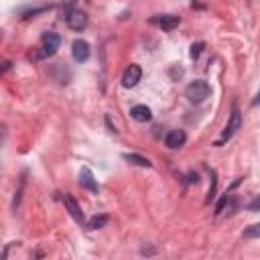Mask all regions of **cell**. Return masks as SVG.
<instances>
[{
	"mask_svg": "<svg viewBox=\"0 0 260 260\" xmlns=\"http://www.w3.org/2000/svg\"><path fill=\"white\" fill-rule=\"evenodd\" d=\"M130 116H132V120H136V122H148V120L152 118V112H150L148 106L138 104V106H134V108L130 110Z\"/></svg>",
	"mask_w": 260,
	"mask_h": 260,
	"instance_id": "obj_10",
	"label": "cell"
},
{
	"mask_svg": "<svg viewBox=\"0 0 260 260\" xmlns=\"http://www.w3.org/2000/svg\"><path fill=\"white\" fill-rule=\"evenodd\" d=\"M185 140H187V136H185L183 130H171V132L165 136V144H167L169 148H181V146L185 144Z\"/></svg>",
	"mask_w": 260,
	"mask_h": 260,
	"instance_id": "obj_8",
	"label": "cell"
},
{
	"mask_svg": "<svg viewBox=\"0 0 260 260\" xmlns=\"http://www.w3.org/2000/svg\"><path fill=\"white\" fill-rule=\"evenodd\" d=\"M248 211H260V195H256V197L248 203Z\"/></svg>",
	"mask_w": 260,
	"mask_h": 260,
	"instance_id": "obj_16",
	"label": "cell"
},
{
	"mask_svg": "<svg viewBox=\"0 0 260 260\" xmlns=\"http://www.w3.org/2000/svg\"><path fill=\"white\" fill-rule=\"evenodd\" d=\"M140 77H142L140 65L132 63V65L126 67V71H124V75H122V85H124V87H134V85L140 81Z\"/></svg>",
	"mask_w": 260,
	"mask_h": 260,
	"instance_id": "obj_5",
	"label": "cell"
},
{
	"mask_svg": "<svg viewBox=\"0 0 260 260\" xmlns=\"http://www.w3.org/2000/svg\"><path fill=\"white\" fill-rule=\"evenodd\" d=\"M67 24L73 28V30H83L87 26V14L79 8H73L71 14L67 16Z\"/></svg>",
	"mask_w": 260,
	"mask_h": 260,
	"instance_id": "obj_6",
	"label": "cell"
},
{
	"mask_svg": "<svg viewBox=\"0 0 260 260\" xmlns=\"http://www.w3.org/2000/svg\"><path fill=\"white\" fill-rule=\"evenodd\" d=\"M59 49V35L57 32H45L43 39H41V47L39 51L35 53V59H41V57H51L55 55Z\"/></svg>",
	"mask_w": 260,
	"mask_h": 260,
	"instance_id": "obj_2",
	"label": "cell"
},
{
	"mask_svg": "<svg viewBox=\"0 0 260 260\" xmlns=\"http://www.w3.org/2000/svg\"><path fill=\"white\" fill-rule=\"evenodd\" d=\"M242 236H244V238H260V223H254V225L246 228Z\"/></svg>",
	"mask_w": 260,
	"mask_h": 260,
	"instance_id": "obj_14",
	"label": "cell"
},
{
	"mask_svg": "<svg viewBox=\"0 0 260 260\" xmlns=\"http://www.w3.org/2000/svg\"><path fill=\"white\" fill-rule=\"evenodd\" d=\"M79 185L85 187V189H89L91 193H98V191H100V187H98V183H95V179H93V173H91L87 167H83V169L79 171Z\"/></svg>",
	"mask_w": 260,
	"mask_h": 260,
	"instance_id": "obj_7",
	"label": "cell"
},
{
	"mask_svg": "<svg viewBox=\"0 0 260 260\" xmlns=\"http://www.w3.org/2000/svg\"><path fill=\"white\" fill-rule=\"evenodd\" d=\"M242 128V116H240V110H238V106H232V114H230V120H228V124H225V128H223V132H221V138L215 142V144H221V142H225V140H230L238 130Z\"/></svg>",
	"mask_w": 260,
	"mask_h": 260,
	"instance_id": "obj_3",
	"label": "cell"
},
{
	"mask_svg": "<svg viewBox=\"0 0 260 260\" xmlns=\"http://www.w3.org/2000/svg\"><path fill=\"white\" fill-rule=\"evenodd\" d=\"M201 49H203V43H195L191 45V59H197L201 55Z\"/></svg>",
	"mask_w": 260,
	"mask_h": 260,
	"instance_id": "obj_15",
	"label": "cell"
},
{
	"mask_svg": "<svg viewBox=\"0 0 260 260\" xmlns=\"http://www.w3.org/2000/svg\"><path fill=\"white\" fill-rule=\"evenodd\" d=\"M71 55L77 63H83L89 59V43L83 41V39H75L73 45H71Z\"/></svg>",
	"mask_w": 260,
	"mask_h": 260,
	"instance_id": "obj_4",
	"label": "cell"
},
{
	"mask_svg": "<svg viewBox=\"0 0 260 260\" xmlns=\"http://www.w3.org/2000/svg\"><path fill=\"white\" fill-rule=\"evenodd\" d=\"M124 160L132 162V165H138V167H146V169L152 167V162H150L148 158H144V156H140V154H134V152H126V154H124Z\"/></svg>",
	"mask_w": 260,
	"mask_h": 260,
	"instance_id": "obj_12",
	"label": "cell"
},
{
	"mask_svg": "<svg viewBox=\"0 0 260 260\" xmlns=\"http://www.w3.org/2000/svg\"><path fill=\"white\" fill-rule=\"evenodd\" d=\"M154 22L162 28V30H173L175 26H179V16H173V14H162V16H158V18H154Z\"/></svg>",
	"mask_w": 260,
	"mask_h": 260,
	"instance_id": "obj_11",
	"label": "cell"
},
{
	"mask_svg": "<svg viewBox=\"0 0 260 260\" xmlns=\"http://www.w3.org/2000/svg\"><path fill=\"white\" fill-rule=\"evenodd\" d=\"M209 93H211V87H209V83L203 81V79L191 81V83L187 85V89H185L187 100L193 102V104H201V102H205V100L209 98Z\"/></svg>",
	"mask_w": 260,
	"mask_h": 260,
	"instance_id": "obj_1",
	"label": "cell"
},
{
	"mask_svg": "<svg viewBox=\"0 0 260 260\" xmlns=\"http://www.w3.org/2000/svg\"><path fill=\"white\" fill-rule=\"evenodd\" d=\"M63 201H65V207L69 209V213H71V217L77 221V223H85V217H83V211H81V207L75 203V199H71L69 195H65L63 197Z\"/></svg>",
	"mask_w": 260,
	"mask_h": 260,
	"instance_id": "obj_9",
	"label": "cell"
},
{
	"mask_svg": "<svg viewBox=\"0 0 260 260\" xmlns=\"http://www.w3.org/2000/svg\"><path fill=\"white\" fill-rule=\"evenodd\" d=\"M256 104H260V93H258V95H256V100H254V106H256Z\"/></svg>",
	"mask_w": 260,
	"mask_h": 260,
	"instance_id": "obj_17",
	"label": "cell"
},
{
	"mask_svg": "<svg viewBox=\"0 0 260 260\" xmlns=\"http://www.w3.org/2000/svg\"><path fill=\"white\" fill-rule=\"evenodd\" d=\"M108 221H110V217H108L106 213L95 215V217H91V219L87 221V230H100V228H104Z\"/></svg>",
	"mask_w": 260,
	"mask_h": 260,
	"instance_id": "obj_13",
	"label": "cell"
}]
</instances>
